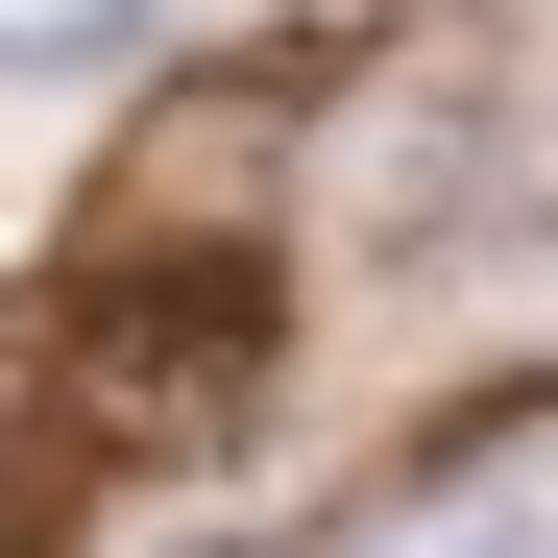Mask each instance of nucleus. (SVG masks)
I'll return each instance as SVG.
<instances>
[{"mask_svg": "<svg viewBox=\"0 0 558 558\" xmlns=\"http://www.w3.org/2000/svg\"><path fill=\"white\" fill-rule=\"evenodd\" d=\"M267 364H292V267H267V243H122V267L49 292V364H25V389L98 461H219L267 413Z\"/></svg>", "mask_w": 558, "mask_h": 558, "instance_id": "nucleus-1", "label": "nucleus"}, {"mask_svg": "<svg viewBox=\"0 0 558 558\" xmlns=\"http://www.w3.org/2000/svg\"><path fill=\"white\" fill-rule=\"evenodd\" d=\"M486 243H534V122L510 98H413L364 146V267H486Z\"/></svg>", "mask_w": 558, "mask_h": 558, "instance_id": "nucleus-2", "label": "nucleus"}, {"mask_svg": "<svg viewBox=\"0 0 558 558\" xmlns=\"http://www.w3.org/2000/svg\"><path fill=\"white\" fill-rule=\"evenodd\" d=\"M170 25V0H0V73H25V98H73V73H122Z\"/></svg>", "mask_w": 558, "mask_h": 558, "instance_id": "nucleus-3", "label": "nucleus"}, {"mask_svg": "<svg viewBox=\"0 0 558 558\" xmlns=\"http://www.w3.org/2000/svg\"><path fill=\"white\" fill-rule=\"evenodd\" d=\"M413 558H558V510H437Z\"/></svg>", "mask_w": 558, "mask_h": 558, "instance_id": "nucleus-4", "label": "nucleus"}]
</instances>
